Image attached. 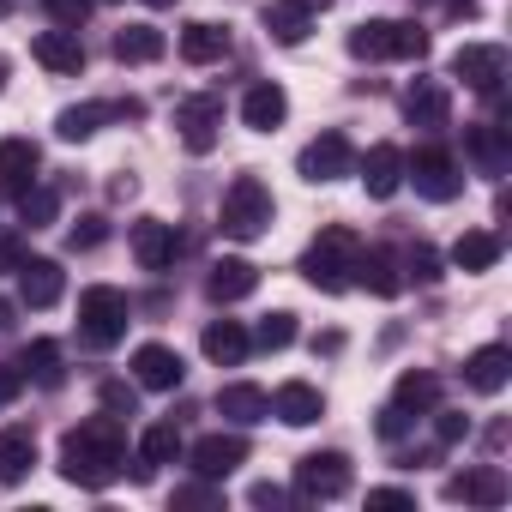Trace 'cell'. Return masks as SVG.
<instances>
[{"instance_id":"43","label":"cell","mask_w":512,"mask_h":512,"mask_svg":"<svg viewBox=\"0 0 512 512\" xmlns=\"http://www.w3.org/2000/svg\"><path fill=\"white\" fill-rule=\"evenodd\" d=\"M133 404H139V392L127 380H103V410L109 416H133Z\"/></svg>"},{"instance_id":"55","label":"cell","mask_w":512,"mask_h":512,"mask_svg":"<svg viewBox=\"0 0 512 512\" xmlns=\"http://www.w3.org/2000/svg\"><path fill=\"white\" fill-rule=\"evenodd\" d=\"M0 85H7V61H0Z\"/></svg>"},{"instance_id":"20","label":"cell","mask_w":512,"mask_h":512,"mask_svg":"<svg viewBox=\"0 0 512 512\" xmlns=\"http://www.w3.org/2000/svg\"><path fill=\"white\" fill-rule=\"evenodd\" d=\"M61 296H67L61 260H25V266H19V302H25V308H55Z\"/></svg>"},{"instance_id":"19","label":"cell","mask_w":512,"mask_h":512,"mask_svg":"<svg viewBox=\"0 0 512 512\" xmlns=\"http://www.w3.org/2000/svg\"><path fill=\"white\" fill-rule=\"evenodd\" d=\"M446 500H464V506H500V500H506V470H500V464L458 470V476H446Z\"/></svg>"},{"instance_id":"33","label":"cell","mask_w":512,"mask_h":512,"mask_svg":"<svg viewBox=\"0 0 512 512\" xmlns=\"http://www.w3.org/2000/svg\"><path fill=\"white\" fill-rule=\"evenodd\" d=\"M181 446H187V440H181V428H175V422H151V428L139 434V470H133V476H151L157 464H175V458H181Z\"/></svg>"},{"instance_id":"5","label":"cell","mask_w":512,"mask_h":512,"mask_svg":"<svg viewBox=\"0 0 512 512\" xmlns=\"http://www.w3.org/2000/svg\"><path fill=\"white\" fill-rule=\"evenodd\" d=\"M127 326H133V302H127V290H115V284H91V290L79 296V338H85L91 350H115V344L127 338Z\"/></svg>"},{"instance_id":"7","label":"cell","mask_w":512,"mask_h":512,"mask_svg":"<svg viewBox=\"0 0 512 512\" xmlns=\"http://www.w3.org/2000/svg\"><path fill=\"white\" fill-rule=\"evenodd\" d=\"M350 482H356L350 452H308V458H296V494L302 500H344Z\"/></svg>"},{"instance_id":"40","label":"cell","mask_w":512,"mask_h":512,"mask_svg":"<svg viewBox=\"0 0 512 512\" xmlns=\"http://www.w3.org/2000/svg\"><path fill=\"white\" fill-rule=\"evenodd\" d=\"M434 416V446H458V440H470V416H458V410H428Z\"/></svg>"},{"instance_id":"13","label":"cell","mask_w":512,"mask_h":512,"mask_svg":"<svg viewBox=\"0 0 512 512\" xmlns=\"http://www.w3.org/2000/svg\"><path fill=\"white\" fill-rule=\"evenodd\" d=\"M175 253H181L175 223H163V217H139V223H133V260H139L145 272H169Z\"/></svg>"},{"instance_id":"37","label":"cell","mask_w":512,"mask_h":512,"mask_svg":"<svg viewBox=\"0 0 512 512\" xmlns=\"http://www.w3.org/2000/svg\"><path fill=\"white\" fill-rule=\"evenodd\" d=\"M55 211H61V193H55V187H37V181H31V187L19 193V217H25L31 229L55 223Z\"/></svg>"},{"instance_id":"42","label":"cell","mask_w":512,"mask_h":512,"mask_svg":"<svg viewBox=\"0 0 512 512\" xmlns=\"http://www.w3.org/2000/svg\"><path fill=\"white\" fill-rule=\"evenodd\" d=\"M43 7H49V19L67 25V31H79V25L91 19V0H43Z\"/></svg>"},{"instance_id":"10","label":"cell","mask_w":512,"mask_h":512,"mask_svg":"<svg viewBox=\"0 0 512 512\" xmlns=\"http://www.w3.org/2000/svg\"><path fill=\"white\" fill-rule=\"evenodd\" d=\"M139 115H145V103H133V97H127V103H73V109L55 115V133H61L67 145H79V139H91L103 121H139Z\"/></svg>"},{"instance_id":"9","label":"cell","mask_w":512,"mask_h":512,"mask_svg":"<svg viewBox=\"0 0 512 512\" xmlns=\"http://www.w3.org/2000/svg\"><path fill=\"white\" fill-rule=\"evenodd\" d=\"M506 49L500 43H464L458 55H452V79H464L470 91H482V97H500V85H506Z\"/></svg>"},{"instance_id":"14","label":"cell","mask_w":512,"mask_h":512,"mask_svg":"<svg viewBox=\"0 0 512 512\" xmlns=\"http://www.w3.org/2000/svg\"><path fill=\"white\" fill-rule=\"evenodd\" d=\"M356 175H362L368 199H392L404 187V151L392 139H380V145H368V157H356Z\"/></svg>"},{"instance_id":"2","label":"cell","mask_w":512,"mask_h":512,"mask_svg":"<svg viewBox=\"0 0 512 512\" xmlns=\"http://www.w3.org/2000/svg\"><path fill=\"white\" fill-rule=\"evenodd\" d=\"M356 253H362V235L344 229V223H326L302 253V278L314 290H326V296H344L356 284Z\"/></svg>"},{"instance_id":"28","label":"cell","mask_w":512,"mask_h":512,"mask_svg":"<svg viewBox=\"0 0 512 512\" xmlns=\"http://www.w3.org/2000/svg\"><path fill=\"white\" fill-rule=\"evenodd\" d=\"M500 253H506V247H500L494 229H464V235L452 241V266H458V272H494Z\"/></svg>"},{"instance_id":"24","label":"cell","mask_w":512,"mask_h":512,"mask_svg":"<svg viewBox=\"0 0 512 512\" xmlns=\"http://www.w3.org/2000/svg\"><path fill=\"white\" fill-rule=\"evenodd\" d=\"M217 416H223V422H235V428H253V422H266V416H272V392H266V386L235 380V386H223V392H217Z\"/></svg>"},{"instance_id":"39","label":"cell","mask_w":512,"mask_h":512,"mask_svg":"<svg viewBox=\"0 0 512 512\" xmlns=\"http://www.w3.org/2000/svg\"><path fill=\"white\" fill-rule=\"evenodd\" d=\"M103 241H109V223H103L97 211H91V217H79V223L67 229V247H73V253H91V247H103Z\"/></svg>"},{"instance_id":"46","label":"cell","mask_w":512,"mask_h":512,"mask_svg":"<svg viewBox=\"0 0 512 512\" xmlns=\"http://www.w3.org/2000/svg\"><path fill=\"white\" fill-rule=\"evenodd\" d=\"M368 506H380V512H404V506H416V494H410V488H368Z\"/></svg>"},{"instance_id":"4","label":"cell","mask_w":512,"mask_h":512,"mask_svg":"<svg viewBox=\"0 0 512 512\" xmlns=\"http://www.w3.org/2000/svg\"><path fill=\"white\" fill-rule=\"evenodd\" d=\"M350 55L356 61H422L428 31L416 19H368V25L350 31Z\"/></svg>"},{"instance_id":"6","label":"cell","mask_w":512,"mask_h":512,"mask_svg":"<svg viewBox=\"0 0 512 512\" xmlns=\"http://www.w3.org/2000/svg\"><path fill=\"white\" fill-rule=\"evenodd\" d=\"M404 181H416V193H422V199H434V205H452V199L464 193L458 157H452L446 145H422L416 157H404Z\"/></svg>"},{"instance_id":"11","label":"cell","mask_w":512,"mask_h":512,"mask_svg":"<svg viewBox=\"0 0 512 512\" xmlns=\"http://www.w3.org/2000/svg\"><path fill=\"white\" fill-rule=\"evenodd\" d=\"M175 127H181V145L193 151V157H205L211 145H217V127H223V97H187V103H175Z\"/></svg>"},{"instance_id":"31","label":"cell","mask_w":512,"mask_h":512,"mask_svg":"<svg viewBox=\"0 0 512 512\" xmlns=\"http://www.w3.org/2000/svg\"><path fill=\"white\" fill-rule=\"evenodd\" d=\"M392 404H398L404 416H428V410L440 404V374H428V368H404L398 386H392Z\"/></svg>"},{"instance_id":"53","label":"cell","mask_w":512,"mask_h":512,"mask_svg":"<svg viewBox=\"0 0 512 512\" xmlns=\"http://www.w3.org/2000/svg\"><path fill=\"white\" fill-rule=\"evenodd\" d=\"M13 7H19V0H0V19H13Z\"/></svg>"},{"instance_id":"44","label":"cell","mask_w":512,"mask_h":512,"mask_svg":"<svg viewBox=\"0 0 512 512\" xmlns=\"http://www.w3.org/2000/svg\"><path fill=\"white\" fill-rule=\"evenodd\" d=\"M175 506H223V494H217V482H187V488H175Z\"/></svg>"},{"instance_id":"51","label":"cell","mask_w":512,"mask_h":512,"mask_svg":"<svg viewBox=\"0 0 512 512\" xmlns=\"http://www.w3.org/2000/svg\"><path fill=\"white\" fill-rule=\"evenodd\" d=\"M13 314H19V302H7V296H0V332L13 326Z\"/></svg>"},{"instance_id":"16","label":"cell","mask_w":512,"mask_h":512,"mask_svg":"<svg viewBox=\"0 0 512 512\" xmlns=\"http://www.w3.org/2000/svg\"><path fill=\"white\" fill-rule=\"evenodd\" d=\"M404 121L422 127V133H440V127L452 121V91H446L440 79H416V85L404 91Z\"/></svg>"},{"instance_id":"50","label":"cell","mask_w":512,"mask_h":512,"mask_svg":"<svg viewBox=\"0 0 512 512\" xmlns=\"http://www.w3.org/2000/svg\"><path fill=\"white\" fill-rule=\"evenodd\" d=\"M19 386H25V374H0V404H7V398H13Z\"/></svg>"},{"instance_id":"26","label":"cell","mask_w":512,"mask_h":512,"mask_svg":"<svg viewBox=\"0 0 512 512\" xmlns=\"http://www.w3.org/2000/svg\"><path fill=\"white\" fill-rule=\"evenodd\" d=\"M31 55L49 67V73H61V79H73V73H85V43H79V31H43L37 43H31Z\"/></svg>"},{"instance_id":"25","label":"cell","mask_w":512,"mask_h":512,"mask_svg":"<svg viewBox=\"0 0 512 512\" xmlns=\"http://www.w3.org/2000/svg\"><path fill=\"white\" fill-rule=\"evenodd\" d=\"M253 290H260V266H253V260H217L211 266V278H205V296L211 302H247Z\"/></svg>"},{"instance_id":"34","label":"cell","mask_w":512,"mask_h":512,"mask_svg":"<svg viewBox=\"0 0 512 512\" xmlns=\"http://www.w3.org/2000/svg\"><path fill=\"white\" fill-rule=\"evenodd\" d=\"M223 55H229V31H223V25H205V19H199V25L181 31V61H187V67H211V61H223Z\"/></svg>"},{"instance_id":"47","label":"cell","mask_w":512,"mask_h":512,"mask_svg":"<svg viewBox=\"0 0 512 512\" xmlns=\"http://www.w3.org/2000/svg\"><path fill=\"white\" fill-rule=\"evenodd\" d=\"M31 260V247H25V235H0V272H19Z\"/></svg>"},{"instance_id":"1","label":"cell","mask_w":512,"mask_h":512,"mask_svg":"<svg viewBox=\"0 0 512 512\" xmlns=\"http://www.w3.org/2000/svg\"><path fill=\"white\" fill-rule=\"evenodd\" d=\"M61 476L73 488H109L115 476H127V428H121V416H91V422L67 428Z\"/></svg>"},{"instance_id":"12","label":"cell","mask_w":512,"mask_h":512,"mask_svg":"<svg viewBox=\"0 0 512 512\" xmlns=\"http://www.w3.org/2000/svg\"><path fill=\"white\" fill-rule=\"evenodd\" d=\"M187 464H193V476L223 482L229 470H241V464H247V440H241V434H205V440H193V446H187Z\"/></svg>"},{"instance_id":"23","label":"cell","mask_w":512,"mask_h":512,"mask_svg":"<svg viewBox=\"0 0 512 512\" xmlns=\"http://www.w3.org/2000/svg\"><path fill=\"white\" fill-rule=\"evenodd\" d=\"M37 169H43V145L37 139H0V187L7 193H25L31 181H37Z\"/></svg>"},{"instance_id":"18","label":"cell","mask_w":512,"mask_h":512,"mask_svg":"<svg viewBox=\"0 0 512 512\" xmlns=\"http://www.w3.org/2000/svg\"><path fill=\"white\" fill-rule=\"evenodd\" d=\"M272 416H278L284 428H314V422L326 416V398H320V386H308V380H284V386L272 392Z\"/></svg>"},{"instance_id":"17","label":"cell","mask_w":512,"mask_h":512,"mask_svg":"<svg viewBox=\"0 0 512 512\" xmlns=\"http://www.w3.org/2000/svg\"><path fill=\"white\" fill-rule=\"evenodd\" d=\"M133 380H139L145 392H175V386L187 380V362H181L169 344H139V350H133Z\"/></svg>"},{"instance_id":"21","label":"cell","mask_w":512,"mask_h":512,"mask_svg":"<svg viewBox=\"0 0 512 512\" xmlns=\"http://www.w3.org/2000/svg\"><path fill=\"white\" fill-rule=\"evenodd\" d=\"M506 380H512V350L506 344H482V350H470L464 356V386L470 392H506Z\"/></svg>"},{"instance_id":"41","label":"cell","mask_w":512,"mask_h":512,"mask_svg":"<svg viewBox=\"0 0 512 512\" xmlns=\"http://www.w3.org/2000/svg\"><path fill=\"white\" fill-rule=\"evenodd\" d=\"M404 272H410L416 284H440V253H434L428 241H416V247H410V260H404Z\"/></svg>"},{"instance_id":"49","label":"cell","mask_w":512,"mask_h":512,"mask_svg":"<svg viewBox=\"0 0 512 512\" xmlns=\"http://www.w3.org/2000/svg\"><path fill=\"white\" fill-rule=\"evenodd\" d=\"M338 350H344V332H320L314 338V356H338Z\"/></svg>"},{"instance_id":"32","label":"cell","mask_w":512,"mask_h":512,"mask_svg":"<svg viewBox=\"0 0 512 512\" xmlns=\"http://www.w3.org/2000/svg\"><path fill=\"white\" fill-rule=\"evenodd\" d=\"M37 464V434L31 428H0V482H25Z\"/></svg>"},{"instance_id":"3","label":"cell","mask_w":512,"mask_h":512,"mask_svg":"<svg viewBox=\"0 0 512 512\" xmlns=\"http://www.w3.org/2000/svg\"><path fill=\"white\" fill-rule=\"evenodd\" d=\"M272 217H278V199H272V187H266L260 175H235V181L223 187L217 229H223L229 241H260V235L272 229Z\"/></svg>"},{"instance_id":"48","label":"cell","mask_w":512,"mask_h":512,"mask_svg":"<svg viewBox=\"0 0 512 512\" xmlns=\"http://www.w3.org/2000/svg\"><path fill=\"white\" fill-rule=\"evenodd\" d=\"M247 500H253V506H284V488H278V482H253Z\"/></svg>"},{"instance_id":"36","label":"cell","mask_w":512,"mask_h":512,"mask_svg":"<svg viewBox=\"0 0 512 512\" xmlns=\"http://www.w3.org/2000/svg\"><path fill=\"white\" fill-rule=\"evenodd\" d=\"M308 19L314 13H302V7H290V0H278V7H266V31L284 43V49H296L302 37H308Z\"/></svg>"},{"instance_id":"38","label":"cell","mask_w":512,"mask_h":512,"mask_svg":"<svg viewBox=\"0 0 512 512\" xmlns=\"http://www.w3.org/2000/svg\"><path fill=\"white\" fill-rule=\"evenodd\" d=\"M253 344H260V350H290L296 344V314L290 308H278V314H266L260 320V332H247Z\"/></svg>"},{"instance_id":"45","label":"cell","mask_w":512,"mask_h":512,"mask_svg":"<svg viewBox=\"0 0 512 512\" xmlns=\"http://www.w3.org/2000/svg\"><path fill=\"white\" fill-rule=\"evenodd\" d=\"M410 422H416V416H404L398 404H386V410H380V440H386V446H398V440L410 434Z\"/></svg>"},{"instance_id":"8","label":"cell","mask_w":512,"mask_h":512,"mask_svg":"<svg viewBox=\"0 0 512 512\" xmlns=\"http://www.w3.org/2000/svg\"><path fill=\"white\" fill-rule=\"evenodd\" d=\"M296 169H302V181H314V187L344 181V175H356V145L332 127V133H320V139H308V145H302Z\"/></svg>"},{"instance_id":"15","label":"cell","mask_w":512,"mask_h":512,"mask_svg":"<svg viewBox=\"0 0 512 512\" xmlns=\"http://www.w3.org/2000/svg\"><path fill=\"white\" fill-rule=\"evenodd\" d=\"M356 284H362L368 296L392 302V296L404 290V260H398L392 247H362V253H356Z\"/></svg>"},{"instance_id":"30","label":"cell","mask_w":512,"mask_h":512,"mask_svg":"<svg viewBox=\"0 0 512 512\" xmlns=\"http://www.w3.org/2000/svg\"><path fill=\"white\" fill-rule=\"evenodd\" d=\"M464 151L482 175H506L512 169V145H506V127H470L464 133Z\"/></svg>"},{"instance_id":"29","label":"cell","mask_w":512,"mask_h":512,"mask_svg":"<svg viewBox=\"0 0 512 512\" xmlns=\"http://www.w3.org/2000/svg\"><path fill=\"white\" fill-rule=\"evenodd\" d=\"M163 31L157 25H121L115 31V61L121 67H151V61H163Z\"/></svg>"},{"instance_id":"35","label":"cell","mask_w":512,"mask_h":512,"mask_svg":"<svg viewBox=\"0 0 512 512\" xmlns=\"http://www.w3.org/2000/svg\"><path fill=\"white\" fill-rule=\"evenodd\" d=\"M25 380H37L43 392H55V386H67V356H61V344L55 338H37L31 350H25Z\"/></svg>"},{"instance_id":"27","label":"cell","mask_w":512,"mask_h":512,"mask_svg":"<svg viewBox=\"0 0 512 512\" xmlns=\"http://www.w3.org/2000/svg\"><path fill=\"white\" fill-rule=\"evenodd\" d=\"M199 350H205V362L235 368V362L253 350V338H247V326H241V320H211V326H205V338H199Z\"/></svg>"},{"instance_id":"54","label":"cell","mask_w":512,"mask_h":512,"mask_svg":"<svg viewBox=\"0 0 512 512\" xmlns=\"http://www.w3.org/2000/svg\"><path fill=\"white\" fill-rule=\"evenodd\" d=\"M145 7H175V0H145Z\"/></svg>"},{"instance_id":"52","label":"cell","mask_w":512,"mask_h":512,"mask_svg":"<svg viewBox=\"0 0 512 512\" xmlns=\"http://www.w3.org/2000/svg\"><path fill=\"white\" fill-rule=\"evenodd\" d=\"M290 7H302V13H326L332 0H290Z\"/></svg>"},{"instance_id":"22","label":"cell","mask_w":512,"mask_h":512,"mask_svg":"<svg viewBox=\"0 0 512 512\" xmlns=\"http://www.w3.org/2000/svg\"><path fill=\"white\" fill-rule=\"evenodd\" d=\"M284 115H290V97H284V85H272V79L247 85V97H241V121H247L253 133H278V127H284Z\"/></svg>"}]
</instances>
